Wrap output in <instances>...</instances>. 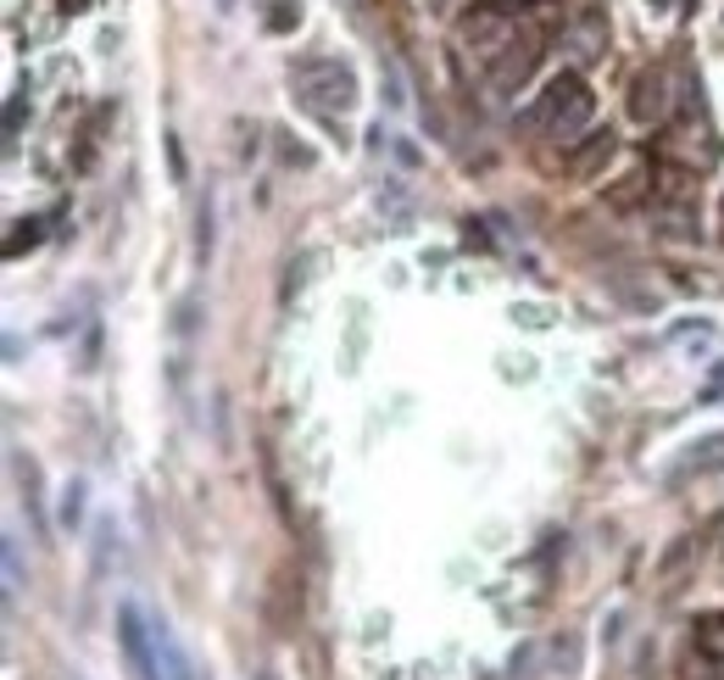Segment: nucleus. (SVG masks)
Here are the masks:
<instances>
[{"label":"nucleus","instance_id":"obj_1","mask_svg":"<svg viewBox=\"0 0 724 680\" xmlns=\"http://www.w3.org/2000/svg\"><path fill=\"white\" fill-rule=\"evenodd\" d=\"M290 90H296V101H301L312 118H323V123H340V118L356 107V78H351V67H345L340 56H301V62L290 67Z\"/></svg>","mask_w":724,"mask_h":680},{"label":"nucleus","instance_id":"obj_2","mask_svg":"<svg viewBox=\"0 0 724 680\" xmlns=\"http://www.w3.org/2000/svg\"><path fill=\"white\" fill-rule=\"evenodd\" d=\"M591 118H596V96L585 90L580 73H558L547 84V96H540V107H535V123L547 129L552 140H563V145H574L591 129Z\"/></svg>","mask_w":724,"mask_h":680},{"label":"nucleus","instance_id":"obj_3","mask_svg":"<svg viewBox=\"0 0 724 680\" xmlns=\"http://www.w3.org/2000/svg\"><path fill=\"white\" fill-rule=\"evenodd\" d=\"M118 641H123V658L140 680H156V625H145L140 603H123L118 608Z\"/></svg>","mask_w":724,"mask_h":680},{"label":"nucleus","instance_id":"obj_4","mask_svg":"<svg viewBox=\"0 0 724 680\" xmlns=\"http://www.w3.org/2000/svg\"><path fill=\"white\" fill-rule=\"evenodd\" d=\"M535 45H540V40H535L529 29H518V34H513V45H507V51L491 62V78L502 84V90H518V84L535 73V56H540Z\"/></svg>","mask_w":724,"mask_h":680},{"label":"nucleus","instance_id":"obj_5","mask_svg":"<svg viewBox=\"0 0 724 680\" xmlns=\"http://www.w3.org/2000/svg\"><path fill=\"white\" fill-rule=\"evenodd\" d=\"M569 56L574 62H591V56H602L607 51V23H602V12H580L574 23H569Z\"/></svg>","mask_w":724,"mask_h":680},{"label":"nucleus","instance_id":"obj_6","mask_svg":"<svg viewBox=\"0 0 724 680\" xmlns=\"http://www.w3.org/2000/svg\"><path fill=\"white\" fill-rule=\"evenodd\" d=\"M669 73H641L636 78V101H629V112H636L641 123H663L669 118Z\"/></svg>","mask_w":724,"mask_h":680},{"label":"nucleus","instance_id":"obj_7","mask_svg":"<svg viewBox=\"0 0 724 680\" xmlns=\"http://www.w3.org/2000/svg\"><path fill=\"white\" fill-rule=\"evenodd\" d=\"M718 469H724V430H718V436L691 441V447H685V458H680V469H674V480H691V474H718Z\"/></svg>","mask_w":724,"mask_h":680},{"label":"nucleus","instance_id":"obj_8","mask_svg":"<svg viewBox=\"0 0 724 680\" xmlns=\"http://www.w3.org/2000/svg\"><path fill=\"white\" fill-rule=\"evenodd\" d=\"M156 680H190V658L178 652L167 625H156Z\"/></svg>","mask_w":724,"mask_h":680},{"label":"nucleus","instance_id":"obj_9","mask_svg":"<svg viewBox=\"0 0 724 680\" xmlns=\"http://www.w3.org/2000/svg\"><path fill=\"white\" fill-rule=\"evenodd\" d=\"M607 162H613V134H591V145H585L569 167H574V179H591V174H602Z\"/></svg>","mask_w":724,"mask_h":680},{"label":"nucleus","instance_id":"obj_10","mask_svg":"<svg viewBox=\"0 0 724 680\" xmlns=\"http://www.w3.org/2000/svg\"><path fill=\"white\" fill-rule=\"evenodd\" d=\"M78 514H84V485L73 480V485L62 491V525H78Z\"/></svg>","mask_w":724,"mask_h":680},{"label":"nucleus","instance_id":"obj_11","mask_svg":"<svg viewBox=\"0 0 724 680\" xmlns=\"http://www.w3.org/2000/svg\"><path fill=\"white\" fill-rule=\"evenodd\" d=\"M23 585V558H18V541L7 536V591H18Z\"/></svg>","mask_w":724,"mask_h":680},{"label":"nucleus","instance_id":"obj_12","mask_svg":"<svg viewBox=\"0 0 724 680\" xmlns=\"http://www.w3.org/2000/svg\"><path fill=\"white\" fill-rule=\"evenodd\" d=\"M256 680H279V674H274V669H262V674H256Z\"/></svg>","mask_w":724,"mask_h":680}]
</instances>
